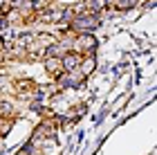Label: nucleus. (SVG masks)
Returning <instances> with one entry per match:
<instances>
[{
	"label": "nucleus",
	"mask_w": 157,
	"mask_h": 155,
	"mask_svg": "<svg viewBox=\"0 0 157 155\" xmlns=\"http://www.w3.org/2000/svg\"><path fill=\"white\" fill-rule=\"evenodd\" d=\"M99 27V18L97 14H81V16H72V20H70V29L76 32V34H88L92 29H97Z\"/></svg>",
	"instance_id": "f257e3e1"
},
{
	"label": "nucleus",
	"mask_w": 157,
	"mask_h": 155,
	"mask_svg": "<svg viewBox=\"0 0 157 155\" xmlns=\"http://www.w3.org/2000/svg\"><path fill=\"white\" fill-rule=\"evenodd\" d=\"M72 50L74 52H83V54H94L97 50V38L92 36V32L88 34H78L72 43Z\"/></svg>",
	"instance_id": "f03ea898"
},
{
	"label": "nucleus",
	"mask_w": 157,
	"mask_h": 155,
	"mask_svg": "<svg viewBox=\"0 0 157 155\" xmlns=\"http://www.w3.org/2000/svg\"><path fill=\"white\" fill-rule=\"evenodd\" d=\"M45 70H47V74L52 76V79H59V76L65 72L61 56H45Z\"/></svg>",
	"instance_id": "7ed1b4c3"
},
{
	"label": "nucleus",
	"mask_w": 157,
	"mask_h": 155,
	"mask_svg": "<svg viewBox=\"0 0 157 155\" xmlns=\"http://www.w3.org/2000/svg\"><path fill=\"white\" fill-rule=\"evenodd\" d=\"M78 70L88 76V74H92L97 70V59H94V54H85V56H81V63H78Z\"/></svg>",
	"instance_id": "20e7f679"
},
{
	"label": "nucleus",
	"mask_w": 157,
	"mask_h": 155,
	"mask_svg": "<svg viewBox=\"0 0 157 155\" xmlns=\"http://www.w3.org/2000/svg\"><path fill=\"white\" fill-rule=\"evenodd\" d=\"M61 61H63V68H65V72H67V70H76V68H78L81 56H78L76 52H67V54L61 56Z\"/></svg>",
	"instance_id": "39448f33"
},
{
	"label": "nucleus",
	"mask_w": 157,
	"mask_h": 155,
	"mask_svg": "<svg viewBox=\"0 0 157 155\" xmlns=\"http://www.w3.org/2000/svg\"><path fill=\"white\" fill-rule=\"evenodd\" d=\"M5 27H9V20L5 18V14L0 16V29H5Z\"/></svg>",
	"instance_id": "423d86ee"
},
{
	"label": "nucleus",
	"mask_w": 157,
	"mask_h": 155,
	"mask_svg": "<svg viewBox=\"0 0 157 155\" xmlns=\"http://www.w3.org/2000/svg\"><path fill=\"white\" fill-rule=\"evenodd\" d=\"M0 117H5V110H2V99H0Z\"/></svg>",
	"instance_id": "0eeeda50"
},
{
	"label": "nucleus",
	"mask_w": 157,
	"mask_h": 155,
	"mask_svg": "<svg viewBox=\"0 0 157 155\" xmlns=\"http://www.w3.org/2000/svg\"><path fill=\"white\" fill-rule=\"evenodd\" d=\"M130 2H132V5H137V2H139V0H130Z\"/></svg>",
	"instance_id": "6e6552de"
}]
</instances>
